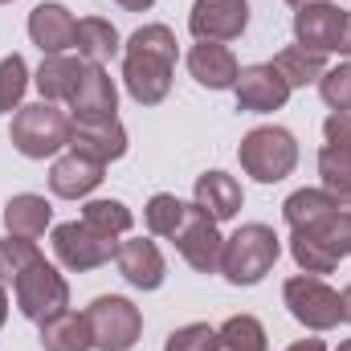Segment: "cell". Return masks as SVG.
Segmentation results:
<instances>
[{
  "label": "cell",
  "instance_id": "cell-21",
  "mask_svg": "<svg viewBox=\"0 0 351 351\" xmlns=\"http://www.w3.org/2000/svg\"><path fill=\"white\" fill-rule=\"evenodd\" d=\"M82 70H86V62L82 58H66V53H49L45 62H41V70H37V90H41V98L45 102H66L74 86H78V78H82Z\"/></svg>",
  "mask_w": 351,
  "mask_h": 351
},
{
  "label": "cell",
  "instance_id": "cell-34",
  "mask_svg": "<svg viewBox=\"0 0 351 351\" xmlns=\"http://www.w3.org/2000/svg\"><path fill=\"white\" fill-rule=\"evenodd\" d=\"M213 348H217V331L208 323H188V327L172 331L168 343H164V351H213Z\"/></svg>",
  "mask_w": 351,
  "mask_h": 351
},
{
  "label": "cell",
  "instance_id": "cell-41",
  "mask_svg": "<svg viewBox=\"0 0 351 351\" xmlns=\"http://www.w3.org/2000/svg\"><path fill=\"white\" fill-rule=\"evenodd\" d=\"M0 4H12V0H0Z\"/></svg>",
  "mask_w": 351,
  "mask_h": 351
},
{
  "label": "cell",
  "instance_id": "cell-39",
  "mask_svg": "<svg viewBox=\"0 0 351 351\" xmlns=\"http://www.w3.org/2000/svg\"><path fill=\"white\" fill-rule=\"evenodd\" d=\"M4 319H8V294L0 290V327H4Z\"/></svg>",
  "mask_w": 351,
  "mask_h": 351
},
{
  "label": "cell",
  "instance_id": "cell-19",
  "mask_svg": "<svg viewBox=\"0 0 351 351\" xmlns=\"http://www.w3.org/2000/svg\"><path fill=\"white\" fill-rule=\"evenodd\" d=\"M241 200H245V196H241V184L229 172H204L196 180V200H192V204H196L200 213H208L217 225H221V221H233V217L241 213Z\"/></svg>",
  "mask_w": 351,
  "mask_h": 351
},
{
  "label": "cell",
  "instance_id": "cell-31",
  "mask_svg": "<svg viewBox=\"0 0 351 351\" xmlns=\"http://www.w3.org/2000/svg\"><path fill=\"white\" fill-rule=\"evenodd\" d=\"M33 262H41L37 241H29V237H12V233L0 241V282H16Z\"/></svg>",
  "mask_w": 351,
  "mask_h": 351
},
{
  "label": "cell",
  "instance_id": "cell-2",
  "mask_svg": "<svg viewBox=\"0 0 351 351\" xmlns=\"http://www.w3.org/2000/svg\"><path fill=\"white\" fill-rule=\"evenodd\" d=\"M70 127L74 119L66 110H58V102H29L12 114V147L25 160H49L62 147H70Z\"/></svg>",
  "mask_w": 351,
  "mask_h": 351
},
{
  "label": "cell",
  "instance_id": "cell-15",
  "mask_svg": "<svg viewBox=\"0 0 351 351\" xmlns=\"http://www.w3.org/2000/svg\"><path fill=\"white\" fill-rule=\"evenodd\" d=\"M70 152L98 160V164H110V160H123L127 156V131L119 119H102V123H74L70 127Z\"/></svg>",
  "mask_w": 351,
  "mask_h": 351
},
{
  "label": "cell",
  "instance_id": "cell-10",
  "mask_svg": "<svg viewBox=\"0 0 351 351\" xmlns=\"http://www.w3.org/2000/svg\"><path fill=\"white\" fill-rule=\"evenodd\" d=\"M176 250L184 254V262L196 274H221V254H225V237L217 233V221L208 213H200L196 204H188L184 225L176 229Z\"/></svg>",
  "mask_w": 351,
  "mask_h": 351
},
{
  "label": "cell",
  "instance_id": "cell-12",
  "mask_svg": "<svg viewBox=\"0 0 351 351\" xmlns=\"http://www.w3.org/2000/svg\"><path fill=\"white\" fill-rule=\"evenodd\" d=\"M237 110H250V114H269V110H282L290 102V82L274 70V62L262 66H245L237 74Z\"/></svg>",
  "mask_w": 351,
  "mask_h": 351
},
{
  "label": "cell",
  "instance_id": "cell-20",
  "mask_svg": "<svg viewBox=\"0 0 351 351\" xmlns=\"http://www.w3.org/2000/svg\"><path fill=\"white\" fill-rule=\"evenodd\" d=\"M49 221H53V204H49L45 196H37V192H21V196H12V200L4 204V229H8L12 237L37 241V237L49 229Z\"/></svg>",
  "mask_w": 351,
  "mask_h": 351
},
{
  "label": "cell",
  "instance_id": "cell-25",
  "mask_svg": "<svg viewBox=\"0 0 351 351\" xmlns=\"http://www.w3.org/2000/svg\"><path fill=\"white\" fill-rule=\"evenodd\" d=\"M319 176H323V192L335 196L348 208L351 204V147L323 143V152H319Z\"/></svg>",
  "mask_w": 351,
  "mask_h": 351
},
{
  "label": "cell",
  "instance_id": "cell-14",
  "mask_svg": "<svg viewBox=\"0 0 351 351\" xmlns=\"http://www.w3.org/2000/svg\"><path fill=\"white\" fill-rule=\"evenodd\" d=\"M29 37H33V45L45 58L49 53H66L78 41V21H74V12L66 4H37L29 12Z\"/></svg>",
  "mask_w": 351,
  "mask_h": 351
},
{
  "label": "cell",
  "instance_id": "cell-22",
  "mask_svg": "<svg viewBox=\"0 0 351 351\" xmlns=\"http://www.w3.org/2000/svg\"><path fill=\"white\" fill-rule=\"evenodd\" d=\"M41 348L45 351H90V323H86V311H62L53 319L41 323Z\"/></svg>",
  "mask_w": 351,
  "mask_h": 351
},
{
  "label": "cell",
  "instance_id": "cell-30",
  "mask_svg": "<svg viewBox=\"0 0 351 351\" xmlns=\"http://www.w3.org/2000/svg\"><path fill=\"white\" fill-rule=\"evenodd\" d=\"M25 90H29V66H25L21 53H8V58L0 62V110H4V114L21 110Z\"/></svg>",
  "mask_w": 351,
  "mask_h": 351
},
{
  "label": "cell",
  "instance_id": "cell-38",
  "mask_svg": "<svg viewBox=\"0 0 351 351\" xmlns=\"http://www.w3.org/2000/svg\"><path fill=\"white\" fill-rule=\"evenodd\" d=\"M290 8H311V4H331V0H286Z\"/></svg>",
  "mask_w": 351,
  "mask_h": 351
},
{
  "label": "cell",
  "instance_id": "cell-16",
  "mask_svg": "<svg viewBox=\"0 0 351 351\" xmlns=\"http://www.w3.org/2000/svg\"><path fill=\"white\" fill-rule=\"evenodd\" d=\"M114 265H119V274H123L135 290H160V286H164V274H168L164 254L156 250V241H143V237L123 241L119 254H114Z\"/></svg>",
  "mask_w": 351,
  "mask_h": 351
},
{
  "label": "cell",
  "instance_id": "cell-3",
  "mask_svg": "<svg viewBox=\"0 0 351 351\" xmlns=\"http://www.w3.org/2000/svg\"><path fill=\"white\" fill-rule=\"evenodd\" d=\"M282 254V241L269 225H241L233 237H225V254H221V274L233 286H258L265 274L274 269Z\"/></svg>",
  "mask_w": 351,
  "mask_h": 351
},
{
  "label": "cell",
  "instance_id": "cell-5",
  "mask_svg": "<svg viewBox=\"0 0 351 351\" xmlns=\"http://www.w3.org/2000/svg\"><path fill=\"white\" fill-rule=\"evenodd\" d=\"M90 323V343L94 351H131L143 335V315L131 298L119 294H102L86 306Z\"/></svg>",
  "mask_w": 351,
  "mask_h": 351
},
{
  "label": "cell",
  "instance_id": "cell-13",
  "mask_svg": "<svg viewBox=\"0 0 351 351\" xmlns=\"http://www.w3.org/2000/svg\"><path fill=\"white\" fill-rule=\"evenodd\" d=\"M66 102H70V110H74V123H102V119H114V106H119L114 78H110L102 66L86 62L78 86H74V94H70Z\"/></svg>",
  "mask_w": 351,
  "mask_h": 351
},
{
  "label": "cell",
  "instance_id": "cell-23",
  "mask_svg": "<svg viewBox=\"0 0 351 351\" xmlns=\"http://www.w3.org/2000/svg\"><path fill=\"white\" fill-rule=\"evenodd\" d=\"M74 49H78L82 62L102 66V62H110V58L123 49V45H119V29H114L110 21H102V16H86V21H78V41H74Z\"/></svg>",
  "mask_w": 351,
  "mask_h": 351
},
{
  "label": "cell",
  "instance_id": "cell-11",
  "mask_svg": "<svg viewBox=\"0 0 351 351\" xmlns=\"http://www.w3.org/2000/svg\"><path fill=\"white\" fill-rule=\"evenodd\" d=\"M250 25V0H192L188 29L196 41H233Z\"/></svg>",
  "mask_w": 351,
  "mask_h": 351
},
{
  "label": "cell",
  "instance_id": "cell-27",
  "mask_svg": "<svg viewBox=\"0 0 351 351\" xmlns=\"http://www.w3.org/2000/svg\"><path fill=\"white\" fill-rule=\"evenodd\" d=\"M213 351H265V327L254 315H233L217 331V348Z\"/></svg>",
  "mask_w": 351,
  "mask_h": 351
},
{
  "label": "cell",
  "instance_id": "cell-6",
  "mask_svg": "<svg viewBox=\"0 0 351 351\" xmlns=\"http://www.w3.org/2000/svg\"><path fill=\"white\" fill-rule=\"evenodd\" d=\"M282 298L290 306V315L306 327V331H331L343 323V306H339V290H331L323 278L315 274H294L282 286Z\"/></svg>",
  "mask_w": 351,
  "mask_h": 351
},
{
  "label": "cell",
  "instance_id": "cell-35",
  "mask_svg": "<svg viewBox=\"0 0 351 351\" xmlns=\"http://www.w3.org/2000/svg\"><path fill=\"white\" fill-rule=\"evenodd\" d=\"M286 351H327V343L323 339H298V343H290Z\"/></svg>",
  "mask_w": 351,
  "mask_h": 351
},
{
  "label": "cell",
  "instance_id": "cell-4",
  "mask_svg": "<svg viewBox=\"0 0 351 351\" xmlns=\"http://www.w3.org/2000/svg\"><path fill=\"white\" fill-rule=\"evenodd\" d=\"M237 156H241V168L254 176L258 184H278V180H286L294 172L298 143H294V135L286 127H254L241 139Z\"/></svg>",
  "mask_w": 351,
  "mask_h": 351
},
{
  "label": "cell",
  "instance_id": "cell-17",
  "mask_svg": "<svg viewBox=\"0 0 351 351\" xmlns=\"http://www.w3.org/2000/svg\"><path fill=\"white\" fill-rule=\"evenodd\" d=\"M188 70H192V78L204 90H233L237 86V74H241L233 49L221 45V41H200V45H192Z\"/></svg>",
  "mask_w": 351,
  "mask_h": 351
},
{
  "label": "cell",
  "instance_id": "cell-36",
  "mask_svg": "<svg viewBox=\"0 0 351 351\" xmlns=\"http://www.w3.org/2000/svg\"><path fill=\"white\" fill-rule=\"evenodd\" d=\"M114 4H123L127 12H147V8H152L156 0H114Z\"/></svg>",
  "mask_w": 351,
  "mask_h": 351
},
{
  "label": "cell",
  "instance_id": "cell-8",
  "mask_svg": "<svg viewBox=\"0 0 351 351\" xmlns=\"http://www.w3.org/2000/svg\"><path fill=\"white\" fill-rule=\"evenodd\" d=\"M294 41L311 53H348L351 58V12L339 4H311L294 12Z\"/></svg>",
  "mask_w": 351,
  "mask_h": 351
},
{
  "label": "cell",
  "instance_id": "cell-29",
  "mask_svg": "<svg viewBox=\"0 0 351 351\" xmlns=\"http://www.w3.org/2000/svg\"><path fill=\"white\" fill-rule=\"evenodd\" d=\"M82 221L94 225V229H102V233H110V237H123L135 225V217H131V208L123 200H90L82 208Z\"/></svg>",
  "mask_w": 351,
  "mask_h": 351
},
{
  "label": "cell",
  "instance_id": "cell-33",
  "mask_svg": "<svg viewBox=\"0 0 351 351\" xmlns=\"http://www.w3.org/2000/svg\"><path fill=\"white\" fill-rule=\"evenodd\" d=\"M319 94H323V102H327L331 110L351 114V62L335 66V70H327V74L319 78Z\"/></svg>",
  "mask_w": 351,
  "mask_h": 351
},
{
  "label": "cell",
  "instance_id": "cell-28",
  "mask_svg": "<svg viewBox=\"0 0 351 351\" xmlns=\"http://www.w3.org/2000/svg\"><path fill=\"white\" fill-rule=\"evenodd\" d=\"M184 213H188V204L172 196V192H156L152 200H147V208H143V217H147V229L156 233V237H176V229L184 225Z\"/></svg>",
  "mask_w": 351,
  "mask_h": 351
},
{
  "label": "cell",
  "instance_id": "cell-40",
  "mask_svg": "<svg viewBox=\"0 0 351 351\" xmlns=\"http://www.w3.org/2000/svg\"><path fill=\"white\" fill-rule=\"evenodd\" d=\"M339 351H351V339H348V343H339Z\"/></svg>",
  "mask_w": 351,
  "mask_h": 351
},
{
  "label": "cell",
  "instance_id": "cell-24",
  "mask_svg": "<svg viewBox=\"0 0 351 351\" xmlns=\"http://www.w3.org/2000/svg\"><path fill=\"white\" fill-rule=\"evenodd\" d=\"M335 208H343L335 196H327L323 188H298V192H290L286 196V204H282V217H286V225L290 229H306V225H315V221H323L327 213H335Z\"/></svg>",
  "mask_w": 351,
  "mask_h": 351
},
{
  "label": "cell",
  "instance_id": "cell-32",
  "mask_svg": "<svg viewBox=\"0 0 351 351\" xmlns=\"http://www.w3.org/2000/svg\"><path fill=\"white\" fill-rule=\"evenodd\" d=\"M290 254H294V262H298L302 274H315V278H319V274H331V269L339 265L323 245H315L306 233H290Z\"/></svg>",
  "mask_w": 351,
  "mask_h": 351
},
{
  "label": "cell",
  "instance_id": "cell-7",
  "mask_svg": "<svg viewBox=\"0 0 351 351\" xmlns=\"http://www.w3.org/2000/svg\"><path fill=\"white\" fill-rule=\"evenodd\" d=\"M12 290H16V306H21V315L33 319L37 327H41L45 319L70 311V286H66V278L45 262V258L29 265V269L12 282Z\"/></svg>",
  "mask_w": 351,
  "mask_h": 351
},
{
  "label": "cell",
  "instance_id": "cell-1",
  "mask_svg": "<svg viewBox=\"0 0 351 351\" xmlns=\"http://www.w3.org/2000/svg\"><path fill=\"white\" fill-rule=\"evenodd\" d=\"M176 33L168 25H143L123 45V82L139 106H156L168 98L176 74Z\"/></svg>",
  "mask_w": 351,
  "mask_h": 351
},
{
  "label": "cell",
  "instance_id": "cell-37",
  "mask_svg": "<svg viewBox=\"0 0 351 351\" xmlns=\"http://www.w3.org/2000/svg\"><path fill=\"white\" fill-rule=\"evenodd\" d=\"M339 306H343V323H351V286L339 294Z\"/></svg>",
  "mask_w": 351,
  "mask_h": 351
},
{
  "label": "cell",
  "instance_id": "cell-18",
  "mask_svg": "<svg viewBox=\"0 0 351 351\" xmlns=\"http://www.w3.org/2000/svg\"><path fill=\"white\" fill-rule=\"evenodd\" d=\"M102 172H106V164L86 160V156H78V152H66V156L49 168V188H53V196H62V200H82V196H90V192L102 184Z\"/></svg>",
  "mask_w": 351,
  "mask_h": 351
},
{
  "label": "cell",
  "instance_id": "cell-26",
  "mask_svg": "<svg viewBox=\"0 0 351 351\" xmlns=\"http://www.w3.org/2000/svg\"><path fill=\"white\" fill-rule=\"evenodd\" d=\"M274 70L290 82V90L311 86V82H319V78L327 74L323 53H311V49H302V45H286V49L274 58Z\"/></svg>",
  "mask_w": 351,
  "mask_h": 351
},
{
  "label": "cell",
  "instance_id": "cell-9",
  "mask_svg": "<svg viewBox=\"0 0 351 351\" xmlns=\"http://www.w3.org/2000/svg\"><path fill=\"white\" fill-rule=\"evenodd\" d=\"M53 254L66 269L86 274V269H98L119 254V237L94 229L86 221H66V225L53 229Z\"/></svg>",
  "mask_w": 351,
  "mask_h": 351
}]
</instances>
